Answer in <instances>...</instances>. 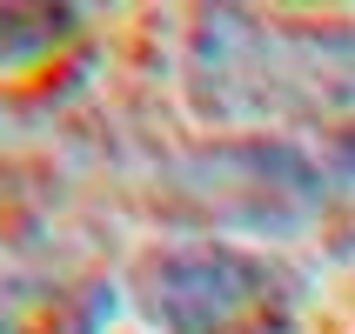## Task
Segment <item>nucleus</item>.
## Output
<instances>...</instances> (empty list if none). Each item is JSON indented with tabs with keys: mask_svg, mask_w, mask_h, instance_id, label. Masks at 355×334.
Returning <instances> with one entry per match:
<instances>
[{
	"mask_svg": "<svg viewBox=\"0 0 355 334\" xmlns=\"http://www.w3.org/2000/svg\"><path fill=\"white\" fill-rule=\"evenodd\" d=\"M336 160H342V174H355V134H349V140L336 147Z\"/></svg>",
	"mask_w": 355,
	"mask_h": 334,
	"instance_id": "f03ea898",
	"label": "nucleus"
},
{
	"mask_svg": "<svg viewBox=\"0 0 355 334\" xmlns=\"http://www.w3.org/2000/svg\"><path fill=\"white\" fill-rule=\"evenodd\" d=\"M288 281L241 248H181L148 268V315L175 334H228L248 308H268Z\"/></svg>",
	"mask_w": 355,
	"mask_h": 334,
	"instance_id": "f257e3e1",
	"label": "nucleus"
}]
</instances>
